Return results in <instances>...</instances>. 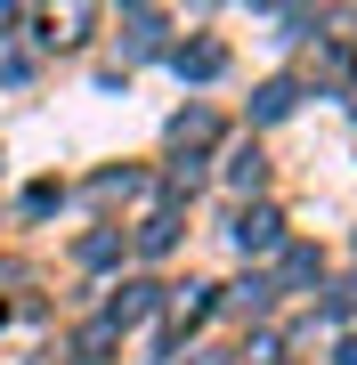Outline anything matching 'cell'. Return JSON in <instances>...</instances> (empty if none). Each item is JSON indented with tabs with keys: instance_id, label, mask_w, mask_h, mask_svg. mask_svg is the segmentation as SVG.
Returning a JSON list of instances; mask_svg holds the SVG:
<instances>
[{
	"instance_id": "obj_1",
	"label": "cell",
	"mask_w": 357,
	"mask_h": 365,
	"mask_svg": "<svg viewBox=\"0 0 357 365\" xmlns=\"http://www.w3.org/2000/svg\"><path fill=\"white\" fill-rule=\"evenodd\" d=\"M236 244L244 252H268V244H276V211H244V220H236Z\"/></svg>"
},
{
	"instance_id": "obj_2",
	"label": "cell",
	"mask_w": 357,
	"mask_h": 365,
	"mask_svg": "<svg viewBox=\"0 0 357 365\" xmlns=\"http://www.w3.org/2000/svg\"><path fill=\"white\" fill-rule=\"evenodd\" d=\"M179 73H195V81H203V73H219V49H212V41H195V49H179Z\"/></svg>"
},
{
	"instance_id": "obj_3",
	"label": "cell",
	"mask_w": 357,
	"mask_h": 365,
	"mask_svg": "<svg viewBox=\"0 0 357 365\" xmlns=\"http://www.w3.org/2000/svg\"><path fill=\"white\" fill-rule=\"evenodd\" d=\"M146 309H155V292H146V284H130V292H122V300H114V325H138V317H146Z\"/></svg>"
},
{
	"instance_id": "obj_4",
	"label": "cell",
	"mask_w": 357,
	"mask_h": 365,
	"mask_svg": "<svg viewBox=\"0 0 357 365\" xmlns=\"http://www.w3.org/2000/svg\"><path fill=\"white\" fill-rule=\"evenodd\" d=\"M333 365H357V341H341V357H333Z\"/></svg>"
}]
</instances>
